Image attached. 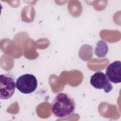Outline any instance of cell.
<instances>
[{"label":"cell","instance_id":"obj_1","mask_svg":"<svg viewBox=\"0 0 121 121\" xmlns=\"http://www.w3.org/2000/svg\"><path fill=\"white\" fill-rule=\"evenodd\" d=\"M51 106L52 113L58 118L70 116L74 114L76 109L74 98L69 95L64 93L58 94Z\"/></svg>","mask_w":121,"mask_h":121},{"label":"cell","instance_id":"obj_2","mask_svg":"<svg viewBox=\"0 0 121 121\" xmlns=\"http://www.w3.org/2000/svg\"><path fill=\"white\" fill-rule=\"evenodd\" d=\"M16 84L15 77L10 73L2 74L0 76V97L6 100L11 97L15 93Z\"/></svg>","mask_w":121,"mask_h":121},{"label":"cell","instance_id":"obj_3","mask_svg":"<svg viewBox=\"0 0 121 121\" xmlns=\"http://www.w3.org/2000/svg\"><path fill=\"white\" fill-rule=\"evenodd\" d=\"M16 84L17 89L25 94L33 93L37 87L36 77L30 74H25L19 77L16 80Z\"/></svg>","mask_w":121,"mask_h":121},{"label":"cell","instance_id":"obj_4","mask_svg":"<svg viewBox=\"0 0 121 121\" xmlns=\"http://www.w3.org/2000/svg\"><path fill=\"white\" fill-rule=\"evenodd\" d=\"M90 83L94 88L103 89L106 93H109L113 88L107 76L102 71H97L91 77Z\"/></svg>","mask_w":121,"mask_h":121},{"label":"cell","instance_id":"obj_5","mask_svg":"<svg viewBox=\"0 0 121 121\" xmlns=\"http://www.w3.org/2000/svg\"><path fill=\"white\" fill-rule=\"evenodd\" d=\"M106 76L109 80L114 83L121 82V62L116 60L107 66L106 69Z\"/></svg>","mask_w":121,"mask_h":121},{"label":"cell","instance_id":"obj_6","mask_svg":"<svg viewBox=\"0 0 121 121\" xmlns=\"http://www.w3.org/2000/svg\"><path fill=\"white\" fill-rule=\"evenodd\" d=\"M108 52V46L107 43L103 40L99 41L95 48V54L99 58H102L107 55Z\"/></svg>","mask_w":121,"mask_h":121}]
</instances>
